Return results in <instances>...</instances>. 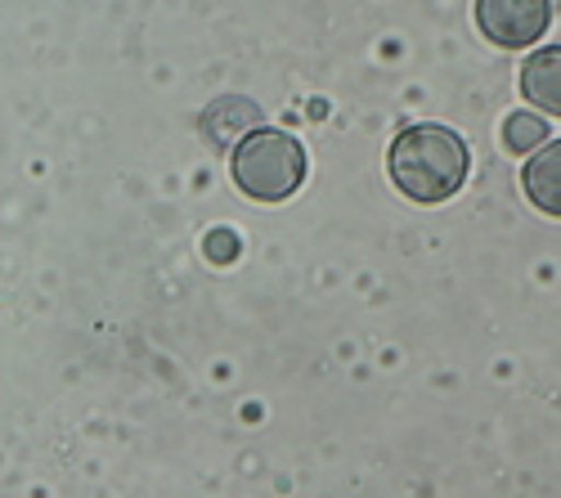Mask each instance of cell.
I'll return each instance as SVG.
<instances>
[{
  "label": "cell",
  "mask_w": 561,
  "mask_h": 498,
  "mask_svg": "<svg viewBox=\"0 0 561 498\" xmlns=\"http://www.w3.org/2000/svg\"><path fill=\"white\" fill-rule=\"evenodd\" d=\"M387 166H391V179H396V189L404 198L436 207V202H445L462 189L472 158H467V144L449 126L417 121V126L396 135Z\"/></svg>",
  "instance_id": "obj_1"
},
{
  "label": "cell",
  "mask_w": 561,
  "mask_h": 498,
  "mask_svg": "<svg viewBox=\"0 0 561 498\" xmlns=\"http://www.w3.org/2000/svg\"><path fill=\"white\" fill-rule=\"evenodd\" d=\"M229 175L256 202H284L306 179V149L288 130H252L229 153Z\"/></svg>",
  "instance_id": "obj_2"
},
{
  "label": "cell",
  "mask_w": 561,
  "mask_h": 498,
  "mask_svg": "<svg viewBox=\"0 0 561 498\" xmlns=\"http://www.w3.org/2000/svg\"><path fill=\"white\" fill-rule=\"evenodd\" d=\"M477 27L503 50H526L552 27V0H477Z\"/></svg>",
  "instance_id": "obj_3"
},
{
  "label": "cell",
  "mask_w": 561,
  "mask_h": 498,
  "mask_svg": "<svg viewBox=\"0 0 561 498\" xmlns=\"http://www.w3.org/2000/svg\"><path fill=\"white\" fill-rule=\"evenodd\" d=\"M261 130V108L243 95H229V100H216L207 113H203V135L216 144V149H229L239 144L243 135Z\"/></svg>",
  "instance_id": "obj_4"
},
{
  "label": "cell",
  "mask_w": 561,
  "mask_h": 498,
  "mask_svg": "<svg viewBox=\"0 0 561 498\" xmlns=\"http://www.w3.org/2000/svg\"><path fill=\"white\" fill-rule=\"evenodd\" d=\"M522 95L543 108V113H557L561 108V50L557 45H548V50H539L526 68H522Z\"/></svg>",
  "instance_id": "obj_5"
},
{
  "label": "cell",
  "mask_w": 561,
  "mask_h": 498,
  "mask_svg": "<svg viewBox=\"0 0 561 498\" xmlns=\"http://www.w3.org/2000/svg\"><path fill=\"white\" fill-rule=\"evenodd\" d=\"M526 194L543 216H561V144L552 140L530 166H526Z\"/></svg>",
  "instance_id": "obj_6"
},
{
  "label": "cell",
  "mask_w": 561,
  "mask_h": 498,
  "mask_svg": "<svg viewBox=\"0 0 561 498\" xmlns=\"http://www.w3.org/2000/svg\"><path fill=\"white\" fill-rule=\"evenodd\" d=\"M503 144L512 153H530L535 144H548V121L535 117V113H512L503 121Z\"/></svg>",
  "instance_id": "obj_7"
},
{
  "label": "cell",
  "mask_w": 561,
  "mask_h": 498,
  "mask_svg": "<svg viewBox=\"0 0 561 498\" xmlns=\"http://www.w3.org/2000/svg\"><path fill=\"white\" fill-rule=\"evenodd\" d=\"M207 252H211V260H216V265H225V260L239 256V239L225 234V230H216V234L207 239Z\"/></svg>",
  "instance_id": "obj_8"
}]
</instances>
